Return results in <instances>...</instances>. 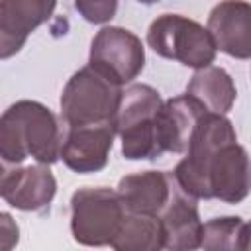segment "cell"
Here are the masks:
<instances>
[{
  "label": "cell",
  "mask_w": 251,
  "mask_h": 251,
  "mask_svg": "<svg viewBox=\"0 0 251 251\" xmlns=\"http://www.w3.org/2000/svg\"><path fill=\"white\" fill-rule=\"evenodd\" d=\"M249 245V226L239 216L212 218L202 224L200 247L208 251H245Z\"/></svg>",
  "instance_id": "cell-17"
},
{
  "label": "cell",
  "mask_w": 251,
  "mask_h": 251,
  "mask_svg": "<svg viewBox=\"0 0 251 251\" xmlns=\"http://www.w3.org/2000/svg\"><path fill=\"white\" fill-rule=\"evenodd\" d=\"M216 49L247 61L251 57V6L245 0H222L208 16L206 25Z\"/></svg>",
  "instance_id": "cell-8"
},
{
  "label": "cell",
  "mask_w": 251,
  "mask_h": 251,
  "mask_svg": "<svg viewBox=\"0 0 251 251\" xmlns=\"http://www.w3.org/2000/svg\"><path fill=\"white\" fill-rule=\"evenodd\" d=\"M176 182L167 171H141L126 175L118 182V196L126 212L159 216L173 196Z\"/></svg>",
  "instance_id": "cell-12"
},
{
  "label": "cell",
  "mask_w": 251,
  "mask_h": 251,
  "mask_svg": "<svg viewBox=\"0 0 251 251\" xmlns=\"http://www.w3.org/2000/svg\"><path fill=\"white\" fill-rule=\"evenodd\" d=\"M126 216L116 190L108 186H84L71 196V233L80 245H110Z\"/></svg>",
  "instance_id": "cell-4"
},
{
  "label": "cell",
  "mask_w": 251,
  "mask_h": 251,
  "mask_svg": "<svg viewBox=\"0 0 251 251\" xmlns=\"http://www.w3.org/2000/svg\"><path fill=\"white\" fill-rule=\"evenodd\" d=\"M116 251H157L163 249V231L157 216L126 212L118 233L110 241Z\"/></svg>",
  "instance_id": "cell-16"
},
{
  "label": "cell",
  "mask_w": 251,
  "mask_h": 251,
  "mask_svg": "<svg viewBox=\"0 0 251 251\" xmlns=\"http://www.w3.org/2000/svg\"><path fill=\"white\" fill-rule=\"evenodd\" d=\"M18 167H20V165H12V163H8V161H4V159L0 157V196L4 194L8 182H10V178L14 176V173H16Z\"/></svg>",
  "instance_id": "cell-20"
},
{
  "label": "cell",
  "mask_w": 251,
  "mask_h": 251,
  "mask_svg": "<svg viewBox=\"0 0 251 251\" xmlns=\"http://www.w3.org/2000/svg\"><path fill=\"white\" fill-rule=\"evenodd\" d=\"M20 241V227L8 212H0V251H10Z\"/></svg>",
  "instance_id": "cell-19"
},
{
  "label": "cell",
  "mask_w": 251,
  "mask_h": 251,
  "mask_svg": "<svg viewBox=\"0 0 251 251\" xmlns=\"http://www.w3.org/2000/svg\"><path fill=\"white\" fill-rule=\"evenodd\" d=\"M186 94L192 96L206 112L226 116L237 98V88L226 69L208 65L194 69V75L186 86Z\"/></svg>",
  "instance_id": "cell-14"
},
{
  "label": "cell",
  "mask_w": 251,
  "mask_h": 251,
  "mask_svg": "<svg viewBox=\"0 0 251 251\" xmlns=\"http://www.w3.org/2000/svg\"><path fill=\"white\" fill-rule=\"evenodd\" d=\"M204 178L210 198L226 204H239L249 194V159L237 139L224 143L208 159Z\"/></svg>",
  "instance_id": "cell-7"
},
{
  "label": "cell",
  "mask_w": 251,
  "mask_h": 251,
  "mask_svg": "<svg viewBox=\"0 0 251 251\" xmlns=\"http://www.w3.org/2000/svg\"><path fill=\"white\" fill-rule=\"evenodd\" d=\"M88 65L124 86L143 71L145 49L133 31L118 25H104L90 41Z\"/></svg>",
  "instance_id": "cell-5"
},
{
  "label": "cell",
  "mask_w": 251,
  "mask_h": 251,
  "mask_svg": "<svg viewBox=\"0 0 251 251\" xmlns=\"http://www.w3.org/2000/svg\"><path fill=\"white\" fill-rule=\"evenodd\" d=\"M114 137L116 131L112 122L67 127L59 159H63L65 167L73 173H98L108 165Z\"/></svg>",
  "instance_id": "cell-6"
},
{
  "label": "cell",
  "mask_w": 251,
  "mask_h": 251,
  "mask_svg": "<svg viewBox=\"0 0 251 251\" xmlns=\"http://www.w3.org/2000/svg\"><path fill=\"white\" fill-rule=\"evenodd\" d=\"M57 0H0V61L22 51L31 31L55 12Z\"/></svg>",
  "instance_id": "cell-9"
},
{
  "label": "cell",
  "mask_w": 251,
  "mask_h": 251,
  "mask_svg": "<svg viewBox=\"0 0 251 251\" xmlns=\"http://www.w3.org/2000/svg\"><path fill=\"white\" fill-rule=\"evenodd\" d=\"M57 192V180L49 165L37 163L18 167L10 178L2 198L22 212H43L49 208Z\"/></svg>",
  "instance_id": "cell-13"
},
{
  "label": "cell",
  "mask_w": 251,
  "mask_h": 251,
  "mask_svg": "<svg viewBox=\"0 0 251 251\" xmlns=\"http://www.w3.org/2000/svg\"><path fill=\"white\" fill-rule=\"evenodd\" d=\"M76 12L90 24H108L118 12V0H75Z\"/></svg>",
  "instance_id": "cell-18"
},
{
  "label": "cell",
  "mask_w": 251,
  "mask_h": 251,
  "mask_svg": "<svg viewBox=\"0 0 251 251\" xmlns=\"http://www.w3.org/2000/svg\"><path fill=\"white\" fill-rule=\"evenodd\" d=\"M147 45L163 59L178 61L190 69L214 63L216 45L208 29L180 14H161L147 29Z\"/></svg>",
  "instance_id": "cell-3"
},
{
  "label": "cell",
  "mask_w": 251,
  "mask_h": 251,
  "mask_svg": "<svg viewBox=\"0 0 251 251\" xmlns=\"http://www.w3.org/2000/svg\"><path fill=\"white\" fill-rule=\"evenodd\" d=\"M122 86L92 65L78 69L61 92V118L67 127L112 122Z\"/></svg>",
  "instance_id": "cell-2"
},
{
  "label": "cell",
  "mask_w": 251,
  "mask_h": 251,
  "mask_svg": "<svg viewBox=\"0 0 251 251\" xmlns=\"http://www.w3.org/2000/svg\"><path fill=\"white\" fill-rule=\"evenodd\" d=\"M163 106L161 94L149 84H131L122 90L118 108L112 118L116 135L153 122L159 108Z\"/></svg>",
  "instance_id": "cell-15"
},
{
  "label": "cell",
  "mask_w": 251,
  "mask_h": 251,
  "mask_svg": "<svg viewBox=\"0 0 251 251\" xmlns=\"http://www.w3.org/2000/svg\"><path fill=\"white\" fill-rule=\"evenodd\" d=\"M196 202L198 200L182 192L178 184L175 186L173 196L157 216L163 231V249L192 251L200 247L202 220Z\"/></svg>",
  "instance_id": "cell-10"
},
{
  "label": "cell",
  "mask_w": 251,
  "mask_h": 251,
  "mask_svg": "<svg viewBox=\"0 0 251 251\" xmlns=\"http://www.w3.org/2000/svg\"><path fill=\"white\" fill-rule=\"evenodd\" d=\"M63 137L61 120L37 100H18L0 116V157L12 165L27 157L43 165L57 163Z\"/></svg>",
  "instance_id": "cell-1"
},
{
  "label": "cell",
  "mask_w": 251,
  "mask_h": 251,
  "mask_svg": "<svg viewBox=\"0 0 251 251\" xmlns=\"http://www.w3.org/2000/svg\"><path fill=\"white\" fill-rule=\"evenodd\" d=\"M139 4H145V6H151V4H157V2H161V0H137Z\"/></svg>",
  "instance_id": "cell-21"
},
{
  "label": "cell",
  "mask_w": 251,
  "mask_h": 251,
  "mask_svg": "<svg viewBox=\"0 0 251 251\" xmlns=\"http://www.w3.org/2000/svg\"><path fill=\"white\" fill-rule=\"evenodd\" d=\"M206 110L188 94L163 102L155 118V131L161 153H184L198 120Z\"/></svg>",
  "instance_id": "cell-11"
}]
</instances>
